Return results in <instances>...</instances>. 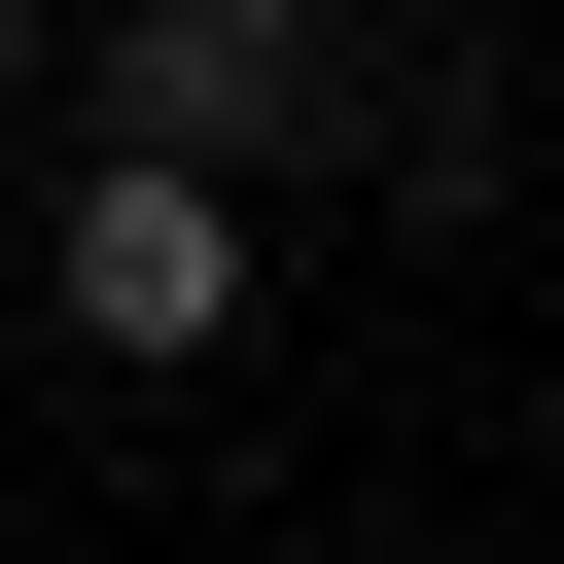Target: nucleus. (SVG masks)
Listing matches in <instances>:
<instances>
[{"label":"nucleus","mask_w":564,"mask_h":564,"mask_svg":"<svg viewBox=\"0 0 564 564\" xmlns=\"http://www.w3.org/2000/svg\"><path fill=\"white\" fill-rule=\"evenodd\" d=\"M35 317H70L106 388L247 352V317H282V282H247V176H212V141H70V212H35Z\"/></svg>","instance_id":"nucleus-1"},{"label":"nucleus","mask_w":564,"mask_h":564,"mask_svg":"<svg viewBox=\"0 0 564 564\" xmlns=\"http://www.w3.org/2000/svg\"><path fill=\"white\" fill-rule=\"evenodd\" d=\"M282 106H317V35H282V0H106V141H212V176H247Z\"/></svg>","instance_id":"nucleus-2"},{"label":"nucleus","mask_w":564,"mask_h":564,"mask_svg":"<svg viewBox=\"0 0 564 564\" xmlns=\"http://www.w3.org/2000/svg\"><path fill=\"white\" fill-rule=\"evenodd\" d=\"M35 35H70V0H0V106H35Z\"/></svg>","instance_id":"nucleus-3"},{"label":"nucleus","mask_w":564,"mask_h":564,"mask_svg":"<svg viewBox=\"0 0 564 564\" xmlns=\"http://www.w3.org/2000/svg\"><path fill=\"white\" fill-rule=\"evenodd\" d=\"M282 35H352V0H282Z\"/></svg>","instance_id":"nucleus-4"}]
</instances>
